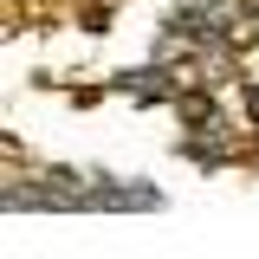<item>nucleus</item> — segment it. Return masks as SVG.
<instances>
[{"label":"nucleus","instance_id":"obj_1","mask_svg":"<svg viewBox=\"0 0 259 259\" xmlns=\"http://www.w3.org/2000/svg\"><path fill=\"white\" fill-rule=\"evenodd\" d=\"M168 71H156V65H143V71H123L117 78V91H130V97H143V104H156V97H168V84H162Z\"/></svg>","mask_w":259,"mask_h":259}]
</instances>
